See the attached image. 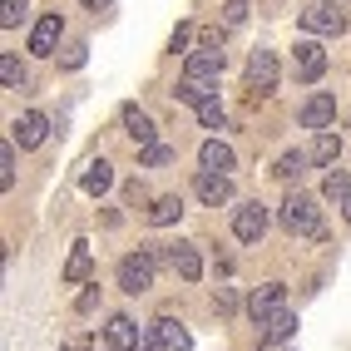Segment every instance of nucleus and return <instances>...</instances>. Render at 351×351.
Here are the masks:
<instances>
[{
    "mask_svg": "<svg viewBox=\"0 0 351 351\" xmlns=\"http://www.w3.org/2000/svg\"><path fill=\"white\" fill-rule=\"evenodd\" d=\"M277 218H282V228L297 232V238H317V243L326 238L322 208H317V198H307V193H287L282 208H277Z\"/></svg>",
    "mask_w": 351,
    "mask_h": 351,
    "instance_id": "1",
    "label": "nucleus"
},
{
    "mask_svg": "<svg viewBox=\"0 0 351 351\" xmlns=\"http://www.w3.org/2000/svg\"><path fill=\"white\" fill-rule=\"evenodd\" d=\"M158 263H163V252L158 247H144V252H129L124 263H119V287L124 292H149L154 287V272H158Z\"/></svg>",
    "mask_w": 351,
    "mask_h": 351,
    "instance_id": "2",
    "label": "nucleus"
},
{
    "mask_svg": "<svg viewBox=\"0 0 351 351\" xmlns=\"http://www.w3.org/2000/svg\"><path fill=\"white\" fill-rule=\"evenodd\" d=\"M272 89H277V55L272 50H252L247 55V95L267 99Z\"/></svg>",
    "mask_w": 351,
    "mask_h": 351,
    "instance_id": "3",
    "label": "nucleus"
},
{
    "mask_svg": "<svg viewBox=\"0 0 351 351\" xmlns=\"http://www.w3.org/2000/svg\"><path fill=\"white\" fill-rule=\"evenodd\" d=\"M144 351H193V337L183 332V322L158 317V322L149 326V337H144Z\"/></svg>",
    "mask_w": 351,
    "mask_h": 351,
    "instance_id": "4",
    "label": "nucleus"
},
{
    "mask_svg": "<svg viewBox=\"0 0 351 351\" xmlns=\"http://www.w3.org/2000/svg\"><path fill=\"white\" fill-rule=\"evenodd\" d=\"M292 75L297 84H317L326 75V50L317 40H297V50H292Z\"/></svg>",
    "mask_w": 351,
    "mask_h": 351,
    "instance_id": "5",
    "label": "nucleus"
},
{
    "mask_svg": "<svg viewBox=\"0 0 351 351\" xmlns=\"http://www.w3.org/2000/svg\"><path fill=\"white\" fill-rule=\"evenodd\" d=\"M302 30H312V35H341L346 30V15L337 0H317L312 10H302Z\"/></svg>",
    "mask_w": 351,
    "mask_h": 351,
    "instance_id": "6",
    "label": "nucleus"
},
{
    "mask_svg": "<svg viewBox=\"0 0 351 351\" xmlns=\"http://www.w3.org/2000/svg\"><path fill=\"white\" fill-rule=\"evenodd\" d=\"M263 232H267V208L252 198V203H243L238 213H232V238H238V243H257Z\"/></svg>",
    "mask_w": 351,
    "mask_h": 351,
    "instance_id": "7",
    "label": "nucleus"
},
{
    "mask_svg": "<svg viewBox=\"0 0 351 351\" xmlns=\"http://www.w3.org/2000/svg\"><path fill=\"white\" fill-rule=\"evenodd\" d=\"M282 297H287V287H282V282H263V287H257V292L247 297V317H252L257 326H263L267 317L282 312Z\"/></svg>",
    "mask_w": 351,
    "mask_h": 351,
    "instance_id": "8",
    "label": "nucleus"
},
{
    "mask_svg": "<svg viewBox=\"0 0 351 351\" xmlns=\"http://www.w3.org/2000/svg\"><path fill=\"white\" fill-rule=\"evenodd\" d=\"M193 193H198V203L218 208V203L232 198V178H228V173H213V169H203V173L193 178Z\"/></svg>",
    "mask_w": 351,
    "mask_h": 351,
    "instance_id": "9",
    "label": "nucleus"
},
{
    "mask_svg": "<svg viewBox=\"0 0 351 351\" xmlns=\"http://www.w3.org/2000/svg\"><path fill=\"white\" fill-rule=\"evenodd\" d=\"M45 134H50V119H45L40 109H30V114H20V119H15V144L20 149H40Z\"/></svg>",
    "mask_w": 351,
    "mask_h": 351,
    "instance_id": "10",
    "label": "nucleus"
},
{
    "mask_svg": "<svg viewBox=\"0 0 351 351\" xmlns=\"http://www.w3.org/2000/svg\"><path fill=\"white\" fill-rule=\"evenodd\" d=\"M104 346H109V351H138V326H134V317H109Z\"/></svg>",
    "mask_w": 351,
    "mask_h": 351,
    "instance_id": "11",
    "label": "nucleus"
},
{
    "mask_svg": "<svg viewBox=\"0 0 351 351\" xmlns=\"http://www.w3.org/2000/svg\"><path fill=\"white\" fill-rule=\"evenodd\" d=\"M297 119H302V129H326V124L337 119V99L332 95H312L307 104H302Z\"/></svg>",
    "mask_w": 351,
    "mask_h": 351,
    "instance_id": "12",
    "label": "nucleus"
},
{
    "mask_svg": "<svg viewBox=\"0 0 351 351\" xmlns=\"http://www.w3.org/2000/svg\"><path fill=\"white\" fill-rule=\"evenodd\" d=\"M124 129H129V138H134L138 149H144V144H158V129H154V119H149L138 104H124Z\"/></svg>",
    "mask_w": 351,
    "mask_h": 351,
    "instance_id": "13",
    "label": "nucleus"
},
{
    "mask_svg": "<svg viewBox=\"0 0 351 351\" xmlns=\"http://www.w3.org/2000/svg\"><path fill=\"white\" fill-rule=\"evenodd\" d=\"M169 263H173V272L183 277V282H198V277H203V257H198V247H193V243L169 247Z\"/></svg>",
    "mask_w": 351,
    "mask_h": 351,
    "instance_id": "14",
    "label": "nucleus"
},
{
    "mask_svg": "<svg viewBox=\"0 0 351 351\" xmlns=\"http://www.w3.org/2000/svg\"><path fill=\"white\" fill-rule=\"evenodd\" d=\"M218 75H223V50H208V45H203L198 55H189V80H208V84H213Z\"/></svg>",
    "mask_w": 351,
    "mask_h": 351,
    "instance_id": "15",
    "label": "nucleus"
},
{
    "mask_svg": "<svg viewBox=\"0 0 351 351\" xmlns=\"http://www.w3.org/2000/svg\"><path fill=\"white\" fill-rule=\"evenodd\" d=\"M60 30H64V20H60V15H45L40 25L30 30V50H35V55H55V40H60Z\"/></svg>",
    "mask_w": 351,
    "mask_h": 351,
    "instance_id": "16",
    "label": "nucleus"
},
{
    "mask_svg": "<svg viewBox=\"0 0 351 351\" xmlns=\"http://www.w3.org/2000/svg\"><path fill=\"white\" fill-rule=\"evenodd\" d=\"M198 163H203V169H213V173H228V169H232L238 158H232V149H228V144H218V138H208V144L198 149Z\"/></svg>",
    "mask_w": 351,
    "mask_h": 351,
    "instance_id": "17",
    "label": "nucleus"
},
{
    "mask_svg": "<svg viewBox=\"0 0 351 351\" xmlns=\"http://www.w3.org/2000/svg\"><path fill=\"white\" fill-rule=\"evenodd\" d=\"M292 332H297V317H292V312H277V317H267V322H263V341H267V346L287 341Z\"/></svg>",
    "mask_w": 351,
    "mask_h": 351,
    "instance_id": "18",
    "label": "nucleus"
},
{
    "mask_svg": "<svg viewBox=\"0 0 351 351\" xmlns=\"http://www.w3.org/2000/svg\"><path fill=\"white\" fill-rule=\"evenodd\" d=\"M89 267H95V257H89V243H75V252H69V263H64V282H84Z\"/></svg>",
    "mask_w": 351,
    "mask_h": 351,
    "instance_id": "19",
    "label": "nucleus"
},
{
    "mask_svg": "<svg viewBox=\"0 0 351 351\" xmlns=\"http://www.w3.org/2000/svg\"><path fill=\"white\" fill-rule=\"evenodd\" d=\"M337 158H341V138L326 134V129H317V138H312V163H337Z\"/></svg>",
    "mask_w": 351,
    "mask_h": 351,
    "instance_id": "20",
    "label": "nucleus"
},
{
    "mask_svg": "<svg viewBox=\"0 0 351 351\" xmlns=\"http://www.w3.org/2000/svg\"><path fill=\"white\" fill-rule=\"evenodd\" d=\"M109 183H114V169H109V163L99 158V163H89V169H84V178H80V189H84V193H104Z\"/></svg>",
    "mask_w": 351,
    "mask_h": 351,
    "instance_id": "21",
    "label": "nucleus"
},
{
    "mask_svg": "<svg viewBox=\"0 0 351 351\" xmlns=\"http://www.w3.org/2000/svg\"><path fill=\"white\" fill-rule=\"evenodd\" d=\"M178 213H183V203L169 193V198H158V203L149 208V223H154V228H169V223H178Z\"/></svg>",
    "mask_w": 351,
    "mask_h": 351,
    "instance_id": "22",
    "label": "nucleus"
},
{
    "mask_svg": "<svg viewBox=\"0 0 351 351\" xmlns=\"http://www.w3.org/2000/svg\"><path fill=\"white\" fill-rule=\"evenodd\" d=\"M322 193L332 198L337 208H346V198H351V178H346L341 169H337V173H326V183H322Z\"/></svg>",
    "mask_w": 351,
    "mask_h": 351,
    "instance_id": "23",
    "label": "nucleus"
},
{
    "mask_svg": "<svg viewBox=\"0 0 351 351\" xmlns=\"http://www.w3.org/2000/svg\"><path fill=\"white\" fill-rule=\"evenodd\" d=\"M178 99L198 109L203 99H213V84H208V80H183V84H178Z\"/></svg>",
    "mask_w": 351,
    "mask_h": 351,
    "instance_id": "24",
    "label": "nucleus"
},
{
    "mask_svg": "<svg viewBox=\"0 0 351 351\" xmlns=\"http://www.w3.org/2000/svg\"><path fill=\"white\" fill-rule=\"evenodd\" d=\"M307 163H312V154H282V158H277V169H272V173L282 178V183H292V178L302 173V169H307Z\"/></svg>",
    "mask_w": 351,
    "mask_h": 351,
    "instance_id": "25",
    "label": "nucleus"
},
{
    "mask_svg": "<svg viewBox=\"0 0 351 351\" xmlns=\"http://www.w3.org/2000/svg\"><path fill=\"white\" fill-rule=\"evenodd\" d=\"M138 163H144V169H163V163H173V149L169 144H144L138 149Z\"/></svg>",
    "mask_w": 351,
    "mask_h": 351,
    "instance_id": "26",
    "label": "nucleus"
},
{
    "mask_svg": "<svg viewBox=\"0 0 351 351\" xmlns=\"http://www.w3.org/2000/svg\"><path fill=\"white\" fill-rule=\"evenodd\" d=\"M0 189H15V138L0 144Z\"/></svg>",
    "mask_w": 351,
    "mask_h": 351,
    "instance_id": "27",
    "label": "nucleus"
},
{
    "mask_svg": "<svg viewBox=\"0 0 351 351\" xmlns=\"http://www.w3.org/2000/svg\"><path fill=\"white\" fill-rule=\"evenodd\" d=\"M0 84H5V89H20V84H25V69H20L15 55H0Z\"/></svg>",
    "mask_w": 351,
    "mask_h": 351,
    "instance_id": "28",
    "label": "nucleus"
},
{
    "mask_svg": "<svg viewBox=\"0 0 351 351\" xmlns=\"http://www.w3.org/2000/svg\"><path fill=\"white\" fill-rule=\"evenodd\" d=\"M223 119H228V114H223L218 99H203V104H198V124H203V129H223Z\"/></svg>",
    "mask_w": 351,
    "mask_h": 351,
    "instance_id": "29",
    "label": "nucleus"
},
{
    "mask_svg": "<svg viewBox=\"0 0 351 351\" xmlns=\"http://www.w3.org/2000/svg\"><path fill=\"white\" fill-rule=\"evenodd\" d=\"M25 5H30V0H5V5H0V25L15 30L20 20H25Z\"/></svg>",
    "mask_w": 351,
    "mask_h": 351,
    "instance_id": "30",
    "label": "nucleus"
},
{
    "mask_svg": "<svg viewBox=\"0 0 351 351\" xmlns=\"http://www.w3.org/2000/svg\"><path fill=\"white\" fill-rule=\"evenodd\" d=\"M223 20H228V25H243V20H247V0H228V5H223Z\"/></svg>",
    "mask_w": 351,
    "mask_h": 351,
    "instance_id": "31",
    "label": "nucleus"
},
{
    "mask_svg": "<svg viewBox=\"0 0 351 351\" xmlns=\"http://www.w3.org/2000/svg\"><path fill=\"white\" fill-rule=\"evenodd\" d=\"M84 60H89V55H84V45H69V50L60 55V64H64V69H84Z\"/></svg>",
    "mask_w": 351,
    "mask_h": 351,
    "instance_id": "32",
    "label": "nucleus"
},
{
    "mask_svg": "<svg viewBox=\"0 0 351 351\" xmlns=\"http://www.w3.org/2000/svg\"><path fill=\"white\" fill-rule=\"evenodd\" d=\"M189 40H193V25H178L173 40H169V50H173V55H178V50H189Z\"/></svg>",
    "mask_w": 351,
    "mask_h": 351,
    "instance_id": "33",
    "label": "nucleus"
},
{
    "mask_svg": "<svg viewBox=\"0 0 351 351\" xmlns=\"http://www.w3.org/2000/svg\"><path fill=\"white\" fill-rule=\"evenodd\" d=\"M80 312H95L99 307V287H89V292H80V302H75Z\"/></svg>",
    "mask_w": 351,
    "mask_h": 351,
    "instance_id": "34",
    "label": "nucleus"
},
{
    "mask_svg": "<svg viewBox=\"0 0 351 351\" xmlns=\"http://www.w3.org/2000/svg\"><path fill=\"white\" fill-rule=\"evenodd\" d=\"M213 307H218V312H223V317H228V312H232V307H238V302H232V292H228V287H218V297H213Z\"/></svg>",
    "mask_w": 351,
    "mask_h": 351,
    "instance_id": "35",
    "label": "nucleus"
},
{
    "mask_svg": "<svg viewBox=\"0 0 351 351\" xmlns=\"http://www.w3.org/2000/svg\"><path fill=\"white\" fill-rule=\"evenodd\" d=\"M80 5H89V10H104V5H109V0H80Z\"/></svg>",
    "mask_w": 351,
    "mask_h": 351,
    "instance_id": "36",
    "label": "nucleus"
},
{
    "mask_svg": "<svg viewBox=\"0 0 351 351\" xmlns=\"http://www.w3.org/2000/svg\"><path fill=\"white\" fill-rule=\"evenodd\" d=\"M341 213H346V223H351V198H346V208H341Z\"/></svg>",
    "mask_w": 351,
    "mask_h": 351,
    "instance_id": "37",
    "label": "nucleus"
},
{
    "mask_svg": "<svg viewBox=\"0 0 351 351\" xmlns=\"http://www.w3.org/2000/svg\"><path fill=\"white\" fill-rule=\"evenodd\" d=\"M60 351H64V346H60Z\"/></svg>",
    "mask_w": 351,
    "mask_h": 351,
    "instance_id": "38",
    "label": "nucleus"
}]
</instances>
